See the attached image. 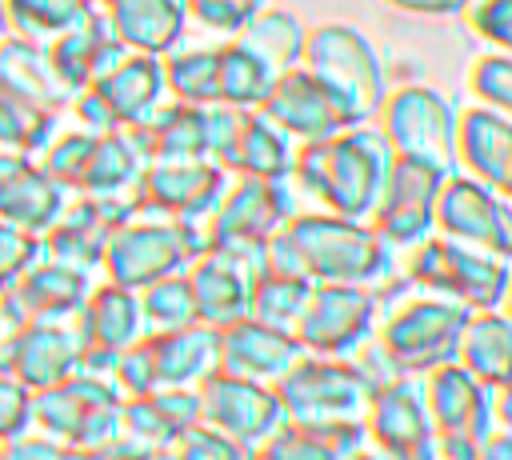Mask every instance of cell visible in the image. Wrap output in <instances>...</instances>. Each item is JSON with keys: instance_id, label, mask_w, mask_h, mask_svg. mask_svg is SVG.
Returning a JSON list of instances; mask_svg holds the SVG:
<instances>
[{"instance_id": "b9f144b4", "label": "cell", "mask_w": 512, "mask_h": 460, "mask_svg": "<svg viewBox=\"0 0 512 460\" xmlns=\"http://www.w3.org/2000/svg\"><path fill=\"white\" fill-rule=\"evenodd\" d=\"M28 424H32V388L0 372V440L28 432Z\"/></svg>"}, {"instance_id": "7402d4cb", "label": "cell", "mask_w": 512, "mask_h": 460, "mask_svg": "<svg viewBox=\"0 0 512 460\" xmlns=\"http://www.w3.org/2000/svg\"><path fill=\"white\" fill-rule=\"evenodd\" d=\"M164 64L160 56L136 52V56H120L100 80H92L88 104H92V124L100 128H140L144 120H152V112L164 100Z\"/></svg>"}, {"instance_id": "7dc6e473", "label": "cell", "mask_w": 512, "mask_h": 460, "mask_svg": "<svg viewBox=\"0 0 512 460\" xmlns=\"http://www.w3.org/2000/svg\"><path fill=\"white\" fill-rule=\"evenodd\" d=\"M496 424L500 428H512V380L496 388Z\"/></svg>"}, {"instance_id": "f907efd6", "label": "cell", "mask_w": 512, "mask_h": 460, "mask_svg": "<svg viewBox=\"0 0 512 460\" xmlns=\"http://www.w3.org/2000/svg\"><path fill=\"white\" fill-rule=\"evenodd\" d=\"M500 312L512 316V276H508V288H504V300H500Z\"/></svg>"}, {"instance_id": "60d3db41", "label": "cell", "mask_w": 512, "mask_h": 460, "mask_svg": "<svg viewBox=\"0 0 512 460\" xmlns=\"http://www.w3.org/2000/svg\"><path fill=\"white\" fill-rule=\"evenodd\" d=\"M468 28L492 48L512 56V0H472L468 4Z\"/></svg>"}, {"instance_id": "8fae6325", "label": "cell", "mask_w": 512, "mask_h": 460, "mask_svg": "<svg viewBox=\"0 0 512 460\" xmlns=\"http://www.w3.org/2000/svg\"><path fill=\"white\" fill-rule=\"evenodd\" d=\"M272 388L288 420H364L372 396L352 356L340 360L312 352H304Z\"/></svg>"}, {"instance_id": "4dcf8cb0", "label": "cell", "mask_w": 512, "mask_h": 460, "mask_svg": "<svg viewBox=\"0 0 512 460\" xmlns=\"http://www.w3.org/2000/svg\"><path fill=\"white\" fill-rule=\"evenodd\" d=\"M456 364H464L488 388L508 384L512 380V316L500 308L472 312L460 336Z\"/></svg>"}, {"instance_id": "d4e9b609", "label": "cell", "mask_w": 512, "mask_h": 460, "mask_svg": "<svg viewBox=\"0 0 512 460\" xmlns=\"http://www.w3.org/2000/svg\"><path fill=\"white\" fill-rule=\"evenodd\" d=\"M456 172L512 196V116L468 104L456 116Z\"/></svg>"}, {"instance_id": "5bb4252c", "label": "cell", "mask_w": 512, "mask_h": 460, "mask_svg": "<svg viewBox=\"0 0 512 460\" xmlns=\"http://www.w3.org/2000/svg\"><path fill=\"white\" fill-rule=\"evenodd\" d=\"M228 172L212 160H148L140 180L132 184V208L148 216H172L188 224H204L228 188Z\"/></svg>"}, {"instance_id": "2e32d148", "label": "cell", "mask_w": 512, "mask_h": 460, "mask_svg": "<svg viewBox=\"0 0 512 460\" xmlns=\"http://www.w3.org/2000/svg\"><path fill=\"white\" fill-rule=\"evenodd\" d=\"M364 432L388 460H440L420 376H396L376 388L364 408Z\"/></svg>"}, {"instance_id": "836d02e7", "label": "cell", "mask_w": 512, "mask_h": 460, "mask_svg": "<svg viewBox=\"0 0 512 460\" xmlns=\"http://www.w3.org/2000/svg\"><path fill=\"white\" fill-rule=\"evenodd\" d=\"M276 72L268 60H260L240 36H228L220 44V104L228 108H260Z\"/></svg>"}, {"instance_id": "83f0119b", "label": "cell", "mask_w": 512, "mask_h": 460, "mask_svg": "<svg viewBox=\"0 0 512 460\" xmlns=\"http://www.w3.org/2000/svg\"><path fill=\"white\" fill-rule=\"evenodd\" d=\"M148 160H200L208 156V108L200 104H168L156 108L152 120L128 128Z\"/></svg>"}, {"instance_id": "ffe728a7", "label": "cell", "mask_w": 512, "mask_h": 460, "mask_svg": "<svg viewBox=\"0 0 512 460\" xmlns=\"http://www.w3.org/2000/svg\"><path fill=\"white\" fill-rule=\"evenodd\" d=\"M424 384V404L432 416L436 436H456L480 444L496 428V388L476 380L464 364H440L420 376Z\"/></svg>"}, {"instance_id": "603a6c76", "label": "cell", "mask_w": 512, "mask_h": 460, "mask_svg": "<svg viewBox=\"0 0 512 460\" xmlns=\"http://www.w3.org/2000/svg\"><path fill=\"white\" fill-rule=\"evenodd\" d=\"M300 356H304V344L296 340L292 328H280L256 316H240L216 332V368L232 376L276 384Z\"/></svg>"}, {"instance_id": "4316f807", "label": "cell", "mask_w": 512, "mask_h": 460, "mask_svg": "<svg viewBox=\"0 0 512 460\" xmlns=\"http://www.w3.org/2000/svg\"><path fill=\"white\" fill-rule=\"evenodd\" d=\"M368 444L364 420H288L256 448V460H348Z\"/></svg>"}, {"instance_id": "d6a6232c", "label": "cell", "mask_w": 512, "mask_h": 460, "mask_svg": "<svg viewBox=\"0 0 512 460\" xmlns=\"http://www.w3.org/2000/svg\"><path fill=\"white\" fill-rule=\"evenodd\" d=\"M260 60L272 64V72H284V68H296L300 56H304V40H308V28L296 12L288 8H260L240 32H236Z\"/></svg>"}, {"instance_id": "e575fe53", "label": "cell", "mask_w": 512, "mask_h": 460, "mask_svg": "<svg viewBox=\"0 0 512 460\" xmlns=\"http://www.w3.org/2000/svg\"><path fill=\"white\" fill-rule=\"evenodd\" d=\"M164 64V88L184 100L212 108L220 104V48H180Z\"/></svg>"}, {"instance_id": "681fc988", "label": "cell", "mask_w": 512, "mask_h": 460, "mask_svg": "<svg viewBox=\"0 0 512 460\" xmlns=\"http://www.w3.org/2000/svg\"><path fill=\"white\" fill-rule=\"evenodd\" d=\"M348 460H388V456H384L380 448H372V444H364V448H356V452H352Z\"/></svg>"}, {"instance_id": "d6986e66", "label": "cell", "mask_w": 512, "mask_h": 460, "mask_svg": "<svg viewBox=\"0 0 512 460\" xmlns=\"http://www.w3.org/2000/svg\"><path fill=\"white\" fill-rule=\"evenodd\" d=\"M84 368V348L72 320H32L8 332L0 348V372L16 376L32 392L52 388Z\"/></svg>"}, {"instance_id": "9a60e30c", "label": "cell", "mask_w": 512, "mask_h": 460, "mask_svg": "<svg viewBox=\"0 0 512 460\" xmlns=\"http://www.w3.org/2000/svg\"><path fill=\"white\" fill-rule=\"evenodd\" d=\"M436 232L512 264V196L452 172L436 200Z\"/></svg>"}, {"instance_id": "d590c367", "label": "cell", "mask_w": 512, "mask_h": 460, "mask_svg": "<svg viewBox=\"0 0 512 460\" xmlns=\"http://www.w3.org/2000/svg\"><path fill=\"white\" fill-rule=\"evenodd\" d=\"M308 292H312V280L292 276V272H268V268H260L256 280H252L248 316L268 320V324H280V328H292L296 316L308 304Z\"/></svg>"}, {"instance_id": "ac0fdd59", "label": "cell", "mask_w": 512, "mask_h": 460, "mask_svg": "<svg viewBox=\"0 0 512 460\" xmlns=\"http://www.w3.org/2000/svg\"><path fill=\"white\" fill-rule=\"evenodd\" d=\"M264 248V244H260ZM260 248H224L208 244L192 264H188V288L196 304V320L208 328H228L232 320L248 316L252 300V280L260 272Z\"/></svg>"}, {"instance_id": "6da1fadb", "label": "cell", "mask_w": 512, "mask_h": 460, "mask_svg": "<svg viewBox=\"0 0 512 460\" xmlns=\"http://www.w3.org/2000/svg\"><path fill=\"white\" fill-rule=\"evenodd\" d=\"M388 168H392V148L384 132L372 120H364L324 140L296 144L288 180H296L300 192L316 200V208L368 220L388 180Z\"/></svg>"}, {"instance_id": "52a82bcc", "label": "cell", "mask_w": 512, "mask_h": 460, "mask_svg": "<svg viewBox=\"0 0 512 460\" xmlns=\"http://www.w3.org/2000/svg\"><path fill=\"white\" fill-rule=\"evenodd\" d=\"M468 316L472 312L464 304H452L432 292H408L380 316L376 340L400 364V372L424 376V372L456 360Z\"/></svg>"}, {"instance_id": "7a4b0ae2", "label": "cell", "mask_w": 512, "mask_h": 460, "mask_svg": "<svg viewBox=\"0 0 512 460\" xmlns=\"http://www.w3.org/2000/svg\"><path fill=\"white\" fill-rule=\"evenodd\" d=\"M300 276L312 284H380L396 272V252L368 220L340 212H296L284 224Z\"/></svg>"}, {"instance_id": "277c9868", "label": "cell", "mask_w": 512, "mask_h": 460, "mask_svg": "<svg viewBox=\"0 0 512 460\" xmlns=\"http://www.w3.org/2000/svg\"><path fill=\"white\" fill-rule=\"evenodd\" d=\"M204 248H208L204 224L136 212V216H128L124 224L112 228V236L104 244V256H100V272H104V280L140 292L152 280L188 272V264Z\"/></svg>"}, {"instance_id": "7c38bea8", "label": "cell", "mask_w": 512, "mask_h": 460, "mask_svg": "<svg viewBox=\"0 0 512 460\" xmlns=\"http://www.w3.org/2000/svg\"><path fill=\"white\" fill-rule=\"evenodd\" d=\"M444 180H448V172H440L432 164L392 156L380 200L368 212V224L392 252H408L436 232V200H440Z\"/></svg>"}, {"instance_id": "f1b7e54d", "label": "cell", "mask_w": 512, "mask_h": 460, "mask_svg": "<svg viewBox=\"0 0 512 460\" xmlns=\"http://www.w3.org/2000/svg\"><path fill=\"white\" fill-rule=\"evenodd\" d=\"M188 12L180 0H112V32L124 48L168 56L184 40Z\"/></svg>"}, {"instance_id": "f6af8a7d", "label": "cell", "mask_w": 512, "mask_h": 460, "mask_svg": "<svg viewBox=\"0 0 512 460\" xmlns=\"http://www.w3.org/2000/svg\"><path fill=\"white\" fill-rule=\"evenodd\" d=\"M380 4L404 16H420V20H448V16H464L472 0H380Z\"/></svg>"}, {"instance_id": "ba28073f", "label": "cell", "mask_w": 512, "mask_h": 460, "mask_svg": "<svg viewBox=\"0 0 512 460\" xmlns=\"http://www.w3.org/2000/svg\"><path fill=\"white\" fill-rule=\"evenodd\" d=\"M120 404L124 396L108 372L80 368L76 376L32 392V424L52 440L88 452L120 436Z\"/></svg>"}, {"instance_id": "30bf717a", "label": "cell", "mask_w": 512, "mask_h": 460, "mask_svg": "<svg viewBox=\"0 0 512 460\" xmlns=\"http://www.w3.org/2000/svg\"><path fill=\"white\" fill-rule=\"evenodd\" d=\"M380 316L384 304L376 296V284H312L292 332L304 352L348 360L360 344L376 336Z\"/></svg>"}, {"instance_id": "8992f818", "label": "cell", "mask_w": 512, "mask_h": 460, "mask_svg": "<svg viewBox=\"0 0 512 460\" xmlns=\"http://www.w3.org/2000/svg\"><path fill=\"white\" fill-rule=\"evenodd\" d=\"M456 100L436 84L408 80L384 92L376 108V128L384 132L392 156L432 164L440 172H456Z\"/></svg>"}, {"instance_id": "484cf974", "label": "cell", "mask_w": 512, "mask_h": 460, "mask_svg": "<svg viewBox=\"0 0 512 460\" xmlns=\"http://www.w3.org/2000/svg\"><path fill=\"white\" fill-rule=\"evenodd\" d=\"M200 424L196 388H152L148 396H128L120 404V436L140 448H168Z\"/></svg>"}, {"instance_id": "f546056e", "label": "cell", "mask_w": 512, "mask_h": 460, "mask_svg": "<svg viewBox=\"0 0 512 460\" xmlns=\"http://www.w3.org/2000/svg\"><path fill=\"white\" fill-rule=\"evenodd\" d=\"M160 388H196L216 372V328L188 324L176 332H148Z\"/></svg>"}, {"instance_id": "f35d334b", "label": "cell", "mask_w": 512, "mask_h": 460, "mask_svg": "<svg viewBox=\"0 0 512 460\" xmlns=\"http://www.w3.org/2000/svg\"><path fill=\"white\" fill-rule=\"evenodd\" d=\"M180 4L196 24L224 36H236L260 8H268V0H180Z\"/></svg>"}, {"instance_id": "8d00e7d4", "label": "cell", "mask_w": 512, "mask_h": 460, "mask_svg": "<svg viewBox=\"0 0 512 460\" xmlns=\"http://www.w3.org/2000/svg\"><path fill=\"white\" fill-rule=\"evenodd\" d=\"M136 296H140L144 332H176V328L200 324L196 320V304H192V288H188V276L184 272L164 276V280H152Z\"/></svg>"}, {"instance_id": "74e56055", "label": "cell", "mask_w": 512, "mask_h": 460, "mask_svg": "<svg viewBox=\"0 0 512 460\" xmlns=\"http://www.w3.org/2000/svg\"><path fill=\"white\" fill-rule=\"evenodd\" d=\"M468 92L476 104L484 108H496L504 116H512V56L508 52H480L472 64H468Z\"/></svg>"}, {"instance_id": "7bdbcfd3", "label": "cell", "mask_w": 512, "mask_h": 460, "mask_svg": "<svg viewBox=\"0 0 512 460\" xmlns=\"http://www.w3.org/2000/svg\"><path fill=\"white\" fill-rule=\"evenodd\" d=\"M0 460H76V448L52 440V436H12V440H0Z\"/></svg>"}, {"instance_id": "cb8c5ba5", "label": "cell", "mask_w": 512, "mask_h": 460, "mask_svg": "<svg viewBox=\"0 0 512 460\" xmlns=\"http://www.w3.org/2000/svg\"><path fill=\"white\" fill-rule=\"evenodd\" d=\"M260 112H264L272 124H280L296 144H304V140H324V136H332V132H340V128H352V120L340 112V104L324 92V84H320L304 64L276 72V80H272V88H268Z\"/></svg>"}, {"instance_id": "1f68e13d", "label": "cell", "mask_w": 512, "mask_h": 460, "mask_svg": "<svg viewBox=\"0 0 512 460\" xmlns=\"http://www.w3.org/2000/svg\"><path fill=\"white\" fill-rule=\"evenodd\" d=\"M64 216V192L52 176L0 180V220L20 232H48Z\"/></svg>"}, {"instance_id": "ab89813d", "label": "cell", "mask_w": 512, "mask_h": 460, "mask_svg": "<svg viewBox=\"0 0 512 460\" xmlns=\"http://www.w3.org/2000/svg\"><path fill=\"white\" fill-rule=\"evenodd\" d=\"M176 456L180 460H256V448H248L208 424H196L192 432H184L176 440Z\"/></svg>"}, {"instance_id": "c3c4849f", "label": "cell", "mask_w": 512, "mask_h": 460, "mask_svg": "<svg viewBox=\"0 0 512 460\" xmlns=\"http://www.w3.org/2000/svg\"><path fill=\"white\" fill-rule=\"evenodd\" d=\"M136 460H180V456H176V444H168V448H144Z\"/></svg>"}, {"instance_id": "4fadbf2b", "label": "cell", "mask_w": 512, "mask_h": 460, "mask_svg": "<svg viewBox=\"0 0 512 460\" xmlns=\"http://www.w3.org/2000/svg\"><path fill=\"white\" fill-rule=\"evenodd\" d=\"M296 212L300 208H296V192L288 188V180L232 176L220 204L204 220V236L208 244H224V248H260Z\"/></svg>"}, {"instance_id": "e0dca14e", "label": "cell", "mask_w": 512, "mask_h": 460, "mask_svg": "<svg viewBox=\"0 0 512 460\" xmlns=\"http://www.w3.org/2000/svg\"><path fill=\"white\" fill-rule=\"evenodd\" d=\"M200 424L260 448L280 424H284V408L272 384L264 380H248V376H232V372H208L200 384Z\"/></svg>"}, {"instance_id": "44dd1931", "label": "cell", "mask_w": 512, "mask_h": 460, "mask_svg": "<svg viewBox=\"0 0 512 460\" xmlns=\"http://www.w3.org/2000/svg\"><path fill=\"white\" fill-rule=\"evenodd\" d=\"M72 328H76L80 348H84V368H92V372H108L112 360L128 344L148 336L144 316H140V296L132 288L112 284V280L92 284L80 312L72 316Z\"/></svg>"}, {"instance_id": "9c48e42d", "label": "cell", "mask_w": 512, "mask_h": 460, "mask_svg": "<svg viewBox=\"0 0 512 460\" xmlns=\"http://www.w3.org/2000/svg\"><path fill=\"white\" fill-rule=\"evenodd\" d=\"M208 156L228 176H260L288 180L296 160V140L272 124L260 108H208Z\"/></svg>"}, {"instance_id": "bcb514c9", "label": "cell", "mask_w": 512, "mask_h": 460, "mask_svg": "<svg viewBox=\"0 0 512 460\" xmlns=\"http://www.w3.org/2000/svg\"><path fill=\"white\" fill-rule=\"evenodd\" d=\"M476 460H512V428H492L484 440H480V452Z\"/></svg>"}, {"instance_id": "ee69618b", "label": "cell", "mask_w": 512, "mask_h": 460, "mask_svg": "<svg viewBox=\"0 0 512 460\" xmlns=\"http://www.w3.org/2000/svg\"><path fill=\"white\" fill-rule=\"evenodd\" d=\"M32 260H36V244L28 240V232L0 220V288H8Z\"/></svg>"}, {"instance_id": "5b68a950", "label": "cell", "mask_w": 512, "mask_h": 460, "mask_svg": "<svg viewBox=\"0 0 512 460\" xmlns=\"http://www.w3.org/2000/svg\"><path fill=\"white\" fill-rule=\"evenodd\" d=\"M404 276L416 292L444 296L452 304H464L468 312H488V308H500L512 264L484 248L432 232L428 240L408 248Z\"/></svg>"}, {"instance_id": "3957f363", "label": "cell", "mask_w": 512, "mask_h": 460, "mask_svg": "<svg viewBox=\"0 0 512 460\" xmlns=\"http://www.w3.org/2000/svg\"><path fill=\"white\" fill-rule=\"evenodd\" d=\"M300 64L324 84V92L340 104L352 124L372 120L384 92L392 88L380 48L348 20H324L308 28Z\"/></svg>"}]
</instances>
